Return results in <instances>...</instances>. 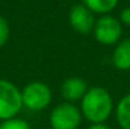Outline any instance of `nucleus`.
<instances>
[{"label": "nucleus", "mask_w": 130, "mask_h": 129, "mask_svg": "<svg viewBox=\"0 0 130 129\" xmlns=\"http://www.w3.org/2000/svg\"><path fill=\"white\" fill-rule=\"evenodd\" d=\"M0 129H30V126L25 119L15 117V118L7 119V121H2L0 122Z\"/></svg>", "instance_id": "11"}, {"label": "nucleus", "mask_w": 130, "mask_h": 129, "mask_svg": "<svg viewBox=\"0 0 130 129\" xmlns=\"http://www.w3.org/2000/svg\"><path fill=\"white\" fill-rule=\"evenodd\" d=\"M119 0H83V4L94 14L108 15L116 8Z\"/></svg>", "instance_id": "10"}, {"label": "nucleus", "mask_w": 130, "mask_h": 129, "mask_svg": "<svg viewBox=\"0 0 130 129\" xmlns=\"http://www.w3.org/2000/svg\"><path fill=\"white\" fill-rule=\"evenodd\" d=\"M122 24L118 18L112 15H101L95 20V25L93 29L94 39L104 46H113L122 38Z\"/></svg>", "instance_id": "5"}, {"label": "nucleus", "mask_w": 130, "mask_h": 129, "mask_svg": "<svg viewBox=\"0 0 130 129\" xmlns=\"http://www.w3.org/2000/svg\"><path fill=\"white\" fill-rule=\"evenodd\" d=\"M69 20V25L75 32L80 33V35H87L91 33L95 25V14L91 13L85 4H75L72 6L68 15Z\"/></svg>", "instance_id": "6"}, {"label": "nucleus", "mask_w": 130, "mask_h": 129, "mask_svg": "<svg viewBox=\"0 0 130 129\" xmlns=\"http://www.w3.org/2000/svg\"><path fill=\"white\" fill-rule=\"evenodd\" d=\"M87 129H111L107 124H90Z\"/></svg>", "instance_id": "14"}, {"label": "nucleus", "mask_w": 130, "mask_h": 129, "mask_svg": "<svg viewBox=\"0 0 130 129\" xmlns=\"http://www.w3.org/2000/svg\"><path fill=\"white\" fill-rule=\"evenodd\" d=\"M24 107L30 111H42L50 106L53 100L51 89L42 81H32L21 90Z\"/></svg>", "instance_id": "3"}, {"label": "nucleus", "mask_w": 130, "mask_h": 129, "mask_svg": "<svg viewBox=\"0 0 130 129\" xmlns=\"http://www.w3.org/2000/svg\"><path fill=\"white\" fill-rule=\"evenodd\" d=\"M80 108L73 103H60L51 110L48 122L51 129H78L82 124Z\"/></svg>", "instance_id": "4"}, {"label": "nucleus", "mask_w": 130, "mask_h": 129, "mask_svg": "<svg viewBox=\"0 0 130 129\" xmlns=\"http://www.w3.org/2000/svg\"><path fill=\"white\" fill-rule=\"evenodd\" d=\"M115 118L122 129H130V93L125 94L115 106Z\"/></svg>", "instance_id": "9"}, {"label": "nucleus", "mask_w": 130, "mask_h": 129, "mask_svg": "<svg viewBox=\"0 0 130 129\" xmlns=\"http://www.w3.org/2000/svg\"><path fill=\"white\" fill-rule=\"evenodd\" d=\"M22 107L21 89L8 79H0V122L18 117Z\"/></svg>", "instance_id": "2"}, {"label": "nucleus", "mask_w": 130, "mask_h": 129, "mask_svg": "<svg viewBox=\"0 0 130 129\" xmlns=\"http://www.w3.org/2000/svg\"><path fill=\"white\" fill-rule=\"evenodd\" d=\"M119 21H120V24H122V25L130 26V7H125L122 11H120Z\"/></svg>", "instance_id": "13"}, {"label": "nucleus", "mask_w": 130, "mask_h": 129, "mask_svg": "<svg viewBox=\"0 0 130 129\" xmlns=\"http://www.w3.org/2000/svg\"><path fill=\"white\" fill-rule=\"evenodd\" d=\"M80 112L90 124H105L115 111V104L111 93L103 86L89 88L80 100Z\"/></svg>", "instance_id": "1"}, {"label": "nucleus", "mask_w": 130, "mask_h": 129, "mask_svg": "<svg viewBox=\"0 0 130 129\" xmlns=\"http://www.w3.org/2000/svg\"><path fill=\"white\" fill-rule=\"evenodd\" d=\"M8 39H10V24L4 17L0 15V49L6 46Z\"/></svg>", "instance_id": "12"}, {"label": "nucleus", "mask_w": 130, "mask_h": 129, "mask_svg": "<svg viewBox=\"0 0 130 129\" xmlns=\"http://www.w3.org/2000/svg\"><path fill=\"white\" fill-rule=\"evenodd\" d=\"M87 90H89L87 82L80 76H69L62 82V85L60 88V93L62 96V99L68 103H73V104L76 101L82 100Z\"/></svg>", "instance_id": "7"}, {"label": "nucleus", "mask_w": 130, "mask_h": 129, "mask_svg": "<svg viewBox=\"0 0 130 129\" xmlns=\"http://www.w3.org/2000/svg\"><path fill=\"white\" fill-rule=\"evenodd\" d=\"M112 64L119 71H130V39H120L115 45Z\"/></svg>", "instance_id": "8"}]
</instances>
